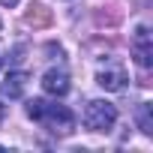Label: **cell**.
Instances as JSON below:
<instances>
[{"mask_svg": "<svg viewBox=\"0 0 153 153\" xmlns=\"http://www.w3.org/2000/svg\"><path fill=\"white\" fill-rule=\"evenodd\" d=\"M0 27H3V21H0Z\"/></svg>", "mask_w": 153, "mask_h": 153, "instance_id": "cell-12", "label": "cell"}, {"mask_svg": "<svg viewBox=\"0 0 153 153\" xmlns=\"http://www.w3.org/2000/svg\"><path fill=\"white\" fill-rule=\"evenodd\" d=\"M0 66H3V57H0Z\"/></svg>", "mask_w": 153, "mask_h": 153, "instance_id": "cell-11", "label": "cell"}, {"mask_svg": "<svg viewBox=\"0 0 153 153\" xmlns=\"http://www.w3.org/2000/svg\"><path fill=\"white\" fill-rule=\"evenodd\" d=\"M132 57H135V63L141 66V69H150V63H153V33L141 24L138 30H135V36H132Z\"/></svg>", "mask_w": 153, "mask_h": 153, "instance_id": "cell-3", "label": "cell"}, {"mask_svg": "<svg viewBox=\"0 0 153 153\" xmlns=\"http://www.w3.org/2000/svg\"><path fill=\"white\" fill-rule=\"evenodd\" d=\"M27 117L42 123L48 132L54 135H69L75 129V114L66 108V105H57V102H45V99H30L27 102Z\"/></svg>", "mask_w": 153, "mask_h": 153, "instance_id": "cell-1", "label": "cell"}, {"mask_svg": "<svg viewBox=\"0 0 153 153\" xmlns=\"http://www.w3.org/2000/svg\"><path fill=\"white\" fill-rule=\"evenodd\" d=\"M42 90L51 96H66L69 93V75L66 69H48L42 75Z\"/></svg>", "mask_w": 153, "mask_h": 153, "instance_id": "cell-5", "label": "cell"}, {"mask_svg": "<svg viewBox=\"0 0 153 153\" xmlns=\"http://www.w3.org/2000/svg\"><path fill=\"white\" fill-rule=\"evenodd\" d=\"M114 123H117V108L111 102H105V99L87 102V108H84V126L90 132H108Z\"/></svg>", "mask_w": 153, "mask_h": 153, "instance_id": "cell-2", "label": "cell"}, {"mask_svg": "<svg viewBox=\"0 0 153 153\" xmlns=\"http://www.w3.org/2000/svg\"><path fill=\"white\" fill-rule=\"evenodd\" d=\"M126 69L123 66H102L99 72H96V84L102 87V90H111V93H117V90H123L126 87Z\"/></svg>", "mask_w": 153, "mask_h": 153, "instance_id": "cell-4", "label": "cell"}, {"mask_svg": "<svg viewBox=\"0 0 153 153\" xmlns=\"http://www.w3.org/2000/svg\"><path fill=\"white\" fill-rule=\"evenodd\" d=\"M18 0H0V6H15Z\"/></svg>", "mask_w": 153, "mask_h": 153, "instance_id": "cell-10", "label": "cell"}, {"mask_svg": "<svg viewBox=\"0 0 153 153\" xmlns=\"http://www.w3.org/2000/svg\"><path fill=\"white\" fill-rule=\"evenodd\" d=\"M27 87V72H9L0 84V99H18Z\"/></svg>", "mask_w": 153, "mask_h": 153, "instance_id": "cell-6", "label": "cell"}, {"mask_svg": "<svg viewBox=\"0 0 153 153\" xmlns=\"http://www.w3.org/2000/svg\"><path fill=\"white\" fill-rule=\"evenodd\" d=\"M135 120H138V129H141L144 135H153V105H150V102H141V105H138Z\"/></svg>", "mask_w": 153, "mask_h": 153, "instance_id": "cell-9", "label": "cell"}, {"mask_svg": "<svg viewBox=\"0 0 153 153\" xmlns=\"http://www.w3.org/2000/svg\"><path fill=\"white\" fill-rule=\"evenodd\" d=\"M93 21H96V27H117L120 21H123V12L120 9H114V6H102V9H96L93 12Z\"/></svg>", "mask_w": 153, "mask_h": 153, "instance_id": "cell-8", "label": "cell"}, {"mask_svg": "<svg viewBox=\"0 0 153 153\" xmlns=\"http://www.w3.org/2000/svg\"><path fill=\"white\" fill-rule=\"evenodd\" d=\"M51 21H54V15H51V9H48L45 3H30L27 12H24V24L33 27V30H42V27H48Z\"/></svg>", "mask_w": 153, "mask_h": 153, "instance_id": "cell-7", "label": "cell"}]
</instances>
